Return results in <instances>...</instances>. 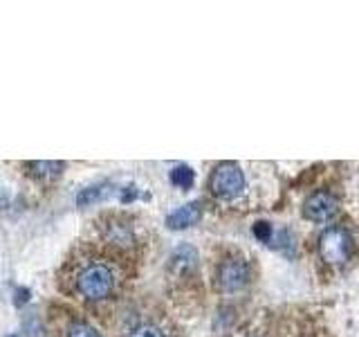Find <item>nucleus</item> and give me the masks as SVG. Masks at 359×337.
Instances as JSON below:
<instances>
[{
	"label": "nucleus",
	"mask_w": 359,
	"mask_h": 337,
	"mask_svg": "<svg viewBox=\"0 0 359 337\" xmlns=\"http://www.w3.org/2000/svg\"><path fill=\"white\" fill-rule=\"evenodd\" d=\"M29 299V290L27 288H20V290H16V303L20 306V303H25Z\"/></svg>",
	"instance_id": "16"
},
{
	"label": "nucleus",
	"mask_w": 359,
	"mask_h": 337,
	"mask_svg": "<svg viewBox=\"0 0 359 337\" xmlns=\"http://www.w3.org/2000/svg\"><path fill=\"white\" fill-rule=\"evenodd\" d=\"M0 202H3V194H0Z\"/></svg>",
	"instance_id": "18"
},
{
	"label": "nucleus",
	"mask_w": 359,
	"mask_h": 337,
	"mask_svg": "<svg viewBox=\"0 0 359 337\" xmlns=\"http://www.w3.org/2000/svg\"><path fill=\"white\" fill-rule=\"evenodd\" d=\"M130 337H164V333L155 324H140L137 329H133Z\"/></svg>",
	"instance_id": "13"
},
{
	"label": "nucleus",
	"mask_w": 359,
	"mask_h": 337,
	"mask_svg": "<svg viewBox=\"0 0 359 337\" xmlns=\"http://www.w3.org/2000/svg\"><path fill=\"white\" fill-rule=\"evenodd\" d=\"M250 281V265L243 258H227L218 267V288L222 292H238Z\"/></svg>",
	"instance_id": "4"
},
{
	"label": "nucleus",
	"mask_w": 359,
	"mask_h": 337,
	"mask_svg": "<svg viewBox=\"0 0 359 337\" xmlns=\"http://www.w3.org/2000/svg\"><path fill=\"white\" fill-rule=\"evenodd\" d=\"M337 213V200L328 191H317L303 202V216L312 223H325Z\"/></svg>",
	"instance_id": "5"
},
{
	"label": "nucleus",
	"mask_w": 359,
	"mask_h": 337,
	"mask_svg": "<svg viewBox=\"0 0 359 337\" xmlns=\"http://www.w3.org/2000/svg\"><path fill=\"white\" fill-rule=\"evenodd\" d=\"M61 284L67 292L86 301H104L119 292L123 267L115 254L97 245H81L67 256L61 270Z\"/></svg>",
	"instance_id": "1"
},
{
	"label": "nucleus",
	"mask_w": 359,
	"mask_h": 337,
	"mask_svg": "<svg viewBox=\"0 0 359 337\" xmlns=\"http://www.w3.org/2000/svg\"><path fill=\"white\" fill-rule=\"evenodd\" d=\"M196 261H198V254H196L194 247L180 245L171 256V267L175 270V272H189V270L196 267Z\"/></svg>",
	"instance_id": "9"
},
{
	"label": "nucleus",
	"mask_w": 359,
	"mask_h": 337,
	"mask_svg": "<svg viewBox=\"0 0 359 337\" xmlns=\"http://www.w3.org/2000/svg\"><path fill=\"white\" fill-rule=\"evenodd\" d=\"M171 183L180 189H189L191 185H194V180H196V173H194V168L187 166V164H177L175 168H171Z\"/></svg>",
	"instance_id": "11"
},
{
	"label": "nucleus",
	"mask_w": 359,
	"mask_h": 337,
	"mask_svg": "<svg viewBox=\"0 0 359 337\" xmlns=\"http://www.w3.org/2000/svg\"><path fill=\"white\" fill-rule=\"evenodd\" d=\"M209 189L216 198L231 200L245 191V173L236 162H220L209 178Z\"/></svg>",
	"instance_id": "2"
},
{
	"label": "nucleus",
	"mask_w": 359,
	"mask_h": 337,
	"mask_svg": "<svg viewBox=\"0 0 359 337\" xmlns=\"http://www.w3.org/2000/svg\"><path fill=\"white\" fill-rule=\"evenodd\" d=\"M7 337H18V335H7Z\"/></svg>",
	"instance_id": "17"
},
{
	"label": "nucleus",
	"mask_w": 359,
	"mask_h": 337,
	"mask_svg": "<svg viewBox=\"0 0 359 337\" xmlns=\"http://www.w3.org/2000/svg\"><path fill=\"white\" fill-rule=\"evenodd\" d=\"M63 162H54V160H36V162H27L25 168L32 178L36 180H50V178H56L61 176L63 171Z\"/></svg>",
	"instance_id": "8"
},
{
	"label": "nucleus",
	"mask_w": 359,
	"mask_h": 337,
	"mask_svg": "<svg viewBox=\"0 0 359 337\" xmlns=\"http://www.w3.org/2000/svg\"><path fill=\"white\" fill-rule=\"evenodd\" d=\"M135 198H137V189H135V187H126V189H123L121 202H128V200H135Z\"/></svg>",
	"instance_id": "15"
},
{
	"label": "nucleus",
	"mask_w": 359,
	"mask_h": 337,
	"mask_svg": "<svg viewBox=\"0 0 359 337\" xmlns=\"http://www.w3.org/2000/svg\"><path fill=\"white\" fill-rule=\"evenodd\" d=\"M108 191H110V187H108V185H93V187L83 189L81 194L76 196V202H79V205H81V207L93 205V202L104 200V198L108 196Z\"/></svg>",
	"instance_id": "10"
},
{
	"label": "nucleus",
	"mask_w": 359,
	"mask_h": 337,
	"mask_svg": "<svg viewBox=\"0 0 359 337\" xmlns=\"http://www.w3.org/2000/svg\"><path fill=\"white\" fill-rule=\"evenodd\" d=\"M200 218H202V205L196 200V202H187V205L168 213L166 225L171 230H184V227H191V225H196Z\"/></svg>",
	"instance_id": "6"
},
{
	"label": "nucleus",
	"mask_w": 359,
	"mask_h": 337,
	"mask_svg": "<svg viewBox=\"0 0 359 337\" xmlns=\"http://www.w3.org/2000/svg\"><path fill=\"white\" fill-rule=\"evenodd\" d=\"M254 236H256L258 241L269 243V241H272V225L265 223V220L256 223V225H254Z\"/></svg>",
	"instance_id": "14"
},
{
	"label": "nucleus",
	"mask_w": 359,
	"mask_h": 337,
	"mask_svg": "<svg viewBox=\"0 0 359 337\" xmlns=\"http://www.w3.org/2000/svg\"><path fill=\"white\" fill-rule=\"evenodd\" d=\"M67 337H101V335L86 322H72L70 329H67Z\"/></svg>",
	"instance_id": "12"
},
{
	"label": "nucleus",
	"mask_w": 359,
	"mask_h": 337,
	"mask_svg": "<svg viewBox=\"0 0 359 337\" xmlns=\"http://www.w3.org/2000/svg\"><path fill=\"white\" fill-rule=\"evenodd\" d=\"M319 254L325 263L341 265L353 254V239L351 234L341 227H330L321 234L319 239Z\"/></svg>",
	"instance_id": "3"
},
{
	"label": "nucleus",
	"mask_w": 359,
	"mask_h": 337,
	"mask_svg": "<svg viewBox=\"0 0 359 337\" xmlns=\"http://www.w3.org/2000/svg\"><path fill=\"white\" fill-rule=\"evenodd\" d=\"M101 234H104L106 243H110V245H128L133 241L130 225L121 223L117 216L108 218V223L104 225V227H101Z\"/></svg>",
	"instance_id": "7"
}]
</instances>
